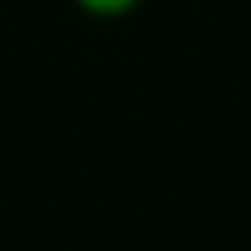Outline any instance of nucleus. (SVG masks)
<instances>
[{"label":"nucleus","mask_w":251,"mask_h":251,"mask_svg":"<svg viewBox=\"0 0 251 251\" xmlns=\"http://www.w3.org/2000/svg\"><path fill=\"white\" fill-rule=\"evenodd\" d=\"M88 18H128L141 0H75Z\"/></svg>","instance_id":"obj_1"}]
</instances>
